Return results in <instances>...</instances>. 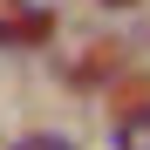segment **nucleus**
<instances>
[{
    "label": "nucleus",
    "mask_w": 150,
    "mask_h": 150,
    "mask_svg": "<svg viewBox=\"0 0 150 150\" xmlns=\"http://www.w3.org/2000/svg\"><path fill=\"white\" fill-rule=\"evenodd\" d=\"M48 28H55V21H48L41 7H28V14H14V21H0V41H7V48H34Z\"/></svg>",
    "instance_id": "nucleus-1"
},
{
    "label": "nucleus",
    "mask_w": 150,
    "mask_h": 150,
    "mask_svg": "<svg viewBox=\"0 0 150 150\" xmlns=\"http://www.w3.org/2000/svg\"><path fill=\"white\" fill-rule=\"evenodd\" d=\"M123 150H150V116H130V123H123Z\"/></svg>",
    "instance_id": "nucleus-2"
},
{
    "label": "nucleus",
    "mask_w": 150,
    "mask_h": 150,
    "mask_svg": "<svg viewBox=\"0 0 150 150\" xmlns=\"http://www.w3.org/2000/svg\"><path fill=\"white\" fill-rule=\"evenodd\" d=\"M14 150H75V143H68V137H21Z\"/></svg>",
    "instance_id": "nucleus-3"
},
{
    "label": "nucleus",
    "mask_w": 150,
    "mask_h": 150,
    "mask_svg": "<svg viewBox=\"0 0 150 150\" xmlns=\"http://www.w3.org/2000/svg\"><path fill=\"white\" fill-rule=\"evenodd\" d=\"M116 7H123V0H116Z\"/></svg>",
    "instance_id": "nucleus-4"
}]
</instances>
